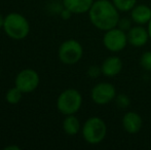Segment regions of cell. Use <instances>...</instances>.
<instances>
[{
	"instance_id": "cell-2",
	"label": "cell",
	"mask_w": 151,
	"mask_h": 150,
	"mask_svg": "<svg viewBox=\"0 0 151 150\" xmlns=\"http://www.w3.org/2000/svg\"><path fill=\"white\" fill-rule=\"evenodd\" d=\"M81 134L84 141L88 144H100L101 142H103L107 135L106 122L99 116H91L82 124Z\"/></svg>"
},
{
	"instance_id": "cell-20",
	"label": "cell",
	"mask_w": 151,
	"mask_h": 150,
	"mask_svg": "<svg viewBox=\"0 0 151 150\" xmlns=\"http://www.w3.org/2000/svg\"><path fill=\"white\" fill-rule=\"evenodd\" d=\"M101 74H102L101 66H98V65H91V66L88 67V76L90 78H91V79L98 78Z\"/></svg>"
},
{
	"instance_id": "cell-22",
	"label": "cell",
	"mask_w": 151,
	"mask_h": 150,
	"mask_svg": "<svg viewBox=\"0 0 151 150\" xmlns=\"http://www.w3.org/2000/svg\"><path fill=\"white\" fill-rule=\"evenodd\" d=\"M4 17H2V14H0V29H3V25H4Z\"/></svg>"
},
{
	"instance_id": "cell-16",
	"label": "cell",
	"mask_w": 151,
	"mask_h": 150,
	"mask_svg": "<svg viewBox=\"0 0 151 150\" xmlns=\"http://www.w3.org/2000/svg\"><path fill=\"white\" fill-rule=\"evenodd\" d=\"M111 1L121 12L131 11L134 6L137 4V0H111Z\"/></svg>"
},
{
	"instance_id": "cell-9",
	"label": "cell",
	"mask_w": 151,
	"mask_h": 150,
	"mask_svg": "<svg viewBox=\"0 0 151 150\" xmlns=\"http://www.w3.org/2000/svg\"><path fill=\"white\" fill-rule=\"evenodd\" d=\"M127 42L129 45L134 47H142L147 44L148 40L150 39L149 33L147 28H145L142 25H136L133 26L127 32Z\"/></svg>"
},
{
	"instance_id": "cell-26",
	"label": "cell",
	"mask_w": 151,
	"mask_h": 150,
	"mask_svg": "<svg viewBox=\"0 0 151 150\" xmlns=\"http://www.w3.org/2000/svg\"><path fill=\"white\" fill-rule=\"evenodd\" d=\"M0 74H1V71H0Z\"/></svg>"
},
{
	"instance_id": "cell-5",
	"label": "cell",
	"mask_w": 151,
	"mask_h": 150,
	"mask_svg": "<svg viewBox=\"0 0 151 150\" xmlns=\"http://www.w3.org/2000/svg\"><path fill=\"white\" fill-rule=\"evenodd\" d=\"M58 55L63 64L74 65L81 60L83 56V47L78 40L68 39L60 45Z\"/></svg>"
},
{
	"instance_id": "cell-24",
	"label": "cell",
	"mask_w": 151,
	"mask_h": 150,
	"mask_svg": "<svg viewBox=\"0 0 151 150\" xmlns=\"http://www.w3.org/2000/svg\"><path fill=\"white\" fill-rule=\"evenodd\" d=\"M9 149H17V150H19L20 148H19V147H17V146H7V147H5V150H9Z\"/></svg>"
},
{
	"instance_id": "cell-21",
	"label": "cell",
	"mask_w": 151,
	"mask_h": 150,
	"mask_svg": "<svg viewBox=\"0 0 151 150\" xmlns=\"http://www.w3.org/2000/svg\"><path fill=\"white\" fill-rule=\"evenodd\" d=\"M60 14H61V17H62V19H63V20H69L73 14H72L69 9H67V8L64 7L63 9L60 11Z\"/></svg>"
},
{
	"instance_id": "cell-19",
	"label": "cell",
	"mask_w": 151,
	"mask_h": 150,
	"mask_svg": "<svg viewBox=\"0 0 151 150\" xmlns=\"http://www.w3.org/2000/svg\"><path fill=\"white\" fill-rule=\"evenodd\" d=\"M117 27L120 28L121 30L127 32L133 27V21H132L131 18H120L119 21H118Z\"/></svg>"
},
{
	"instance_id": "cell-8",
	"label": "cell",
	"mask_w": 151,
	"mask_h": 150,
	"mask_svg": "<svg viewBox=\"0 0 151 150\" xmlns=\"http://www.w3.org/2000/svg\"><path fill=\"white\" fill-rule=\"evenodd\" d=\"M39 75L35 70L27 68L22 70L16 77L14 84L24 94L35 90L39 85Z\"/></svg>"
},
{
	"instance_id": "cell-23",
	"label": "cell",
	"mask_w": 151,
	"mask_h": 150,
	"mask_svg": "<svg viewBox=\"0 0 151 150\" xmlns=\"http://www.w3.org/2000/svg\"><path fill=\"white\" fill-rule=\"evenodd\" d=\"M147 30H148V33H149V37L151 39V20L149 21V23L147 24Z\"/></svg>"
},
{
	"instance_id": "cell-6",
	"label": "cell",
	"mask_w": 151,
	"mask_h": 150,
	"mask_svg": "<svg viewBox=\"0 0 151 150\" xmlns=\"http://www.w3.org/2000/svg\"><path fill=\"white\" fill-rule=\"evenodd\" d=\"M103 44L107 50L111 52H119L129 44L127 32L118 27L105 31L103 36Z\"/></svg>"
},
{
	"instance_id": "cell-11",
	"label": "cell",
	"mask_w": 151,
	"mask_h": 150,
	"mask_svg": "<svg viewBox=\"0 0 151 150\" xmlns=\"http://www.w3.org/2000/svg\"><path fill=\"white\" fill-rule=\"evenodd\" d=\"M123 63L121 59L117 56H109L103 61L101 65L102 74L106 77H115L122 70Z\"/></svg>"
},
{
	"instance_id": "cell-1",
	"label": "cell",
	"mask_w": 151,
	"mask_h": 150,
	"mask_svg": "<svg viewBox=\"0 0 151 150\" xmlns=\"http://www.w3.org/2000/svg\"><path fill=\"white\" fill-rule=\"evenodd\" d=\"M88 14L93 26L104 32L117 27L120 19L119 10L110 0L93 1Z\"/></svg>"
},
{
	"instance_id": "cell-14",
	"label": "cell",
	"mask_w": 151,
	"mask_h": 150,
	"mask_svg": "<svg viewBox=\"0 0 151 150\" xmlns=\"http://www.w3.org/2000/svg\"><path fill=\"white\" fill-rule=\"evenodd\" d=\"M63 130L68 136H75L81 131V124L74 114L66 115L63 120Z\"/></svg>"
},
{
	"instance_id": "cell-13",
	"label": "cell",
	"mask_w": 151,
	"mask_h": 150,
	"mask_svg": "<svg viewBox=\"0 0 151 150\" xmlns=\"http://www.w3.org/2000/svg\"><path fill=\"white\" fill-rule=\"evenodd\" d=\"M93 0H63V5L73 14H81L88 12Z\"/></svg>"
},
{
	"instance_id": "cell-4",
	"label": "cell",
	"mask_w": 151,
	"mask_h": 150,
	"mask_svg": "<svg viewBox=\"0 0 151 150\" xmlns=\"http://www.w3.org/2000/svg\"><path fill=\"white\" fill-rule=\"evenodd\" d=\"M82 105V96L75 88L63 90L57 100V108L64 115H71L79 111Z\"/></svg>"
},
{
	"instance_id": "cell-25",
	"label": "cell",
	"mask_w": 151,
	"mask_h": 150,
	"mask_svg": "<svg viewBox=\"0 0 151 150\" xmlns=\"http://www.w3.org/2000/svg\"><path fill=\"white\" fill-rule=\"evenodd\" d=\"M150 84H151V79H150Z\"/></svg>"
},
{
	"instance_id": "cell-10",
	"label": "cell",
	"mask_w": 151,
	"mask_h": 150,
	"mask_svg": "<svg viewBox=\"0 0 151 150\" xmlns=\"http://www.w3.org/2000/svg\"><path fill=\"white\" fill-rule=\"evenodd\" d=\"M122 128L127 134L135 135L141 131L143 126V119L139 113L135 111H127L121 119Z\"/></svg>"
},
{
	"instance_id": "cell-7",
	"label": "cell",
	"mask_w": 151,
	"mask_h": 150,
	"mask_svg": "<svg viewBox=\"0 0 151 150\" xmlns=\"http://www.w3.org/2000/svg\"><path fill=\"white\" fill-rule=\"evenodd\" d=\"M116 95V88L110 82H99L91 90V98L97 105H107L114 101Z\"/></svg>"
},
{
	"instance_id": "cell-12",
	"label": "cell",
	"mask_w": 151,
	"mask_h": 150,
	"mask_svg": "<svg viewBox=\"0 0 151 150\" xmlns=\"http://www.w3.org/2000/svg\"><path fill=\"white\" fill-rule=\"evenodd\" d=\"M131 19L136 25H147L151 20V7L146 4H136L131 10Z\"/></svg>"
},
{
	"instance_id": "cell-17",
	"label": "cell",
	"mask_w": 151,
	"mask_h": 150,
	"mask_svg": "<svg viewBox=\"0 0 151 150\" xmlns=\"http://www.w3.org/2000/svg\"><path fill=\"white\" fill-rule=\"evenodd\" d=\"M114 102L119 109H127L131 105V99L125 94H117L114 99Z\"/></svg>"
},
{
	"instance_id": "cell-15",
	"label": "cell",
	"mask_w": 151,
	"mask_h": 150,
	"mask_svg": "<svg viewBox=\"0 0 151 150\" xmlns=\"http://www.w3.org/2000/svg\"><path fill=\"white\" fill-rule=\"evenodd\" d=\"M23 94H24V93H23L20 88H18L14 85V88H9V90H7V93H6V95H5V99H6V101H7V103H9V104H12V105H16V104H18V103H20V101L22 100Z\"/></svg>"
},
{
	"instance_id": "cell-18",
	"label": "cell",
	"mask_w": 151,
	"mask_h": 150,
	"mask_svg": "<svg viewBox=\"0 0 151 150\" xmlns=\"http://www.w3.org/2000/svg\"><path fill=\"white\" fill-rule=\"evenodd\" d=\"M140 66L147 72H151V50L143 52L140 57Z\"/></svg>"
},
{
	"instance_id": "cell-3",
	"label": "cell",
	"mask_w": 151,
	"mask_h": 150,
	"mask_svg": "<svg viewBox=\"0 0 151 150\" xmlns=\"http://www.w3.org/2000/svg\"><path fill=\"white\" fill-rule=\"evenodd\" d=\"M3 30L8 37L14 40H22L28 36L30 24L23 14L12 12L4 19Z\"/></svg>"
}]
</instances>
